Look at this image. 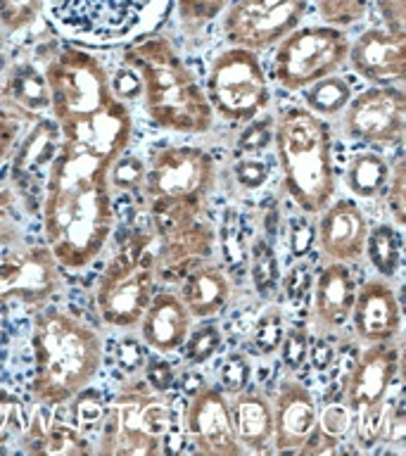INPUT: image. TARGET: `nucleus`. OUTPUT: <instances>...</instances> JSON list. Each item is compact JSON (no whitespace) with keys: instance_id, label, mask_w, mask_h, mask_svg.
<instances>
[{"instance_id":"6e6552de","label":"nucleus","mask_w":406,"mask_h":456,"mask_svg":"<svg viewBox=\"0 0 406 456\" xmlns=\"http://www.w3.org/2000/svg\"><path fill=\"white\" fill-rule=\"evenodd\" d=\"M205 95L214 117L231 124L256 119L269 107L271 86L259 53L228 45L212 57Z\"/></svg>"},{"instance_id":"cd10ccee","label":"nucleus","mask_w":406,"mask_h":456,"mask_svg":"<svg viewBox=\"0 0 406 456\" xmlns=\"http://www.w3.org/2000/svg\"><path fill=\"white\" fill-rule=\"evenodd\" d=\"M302 98H304L306 110L321 117V119L337 117V114L345 112L349 100L354 98V86L349 84V78L330 74V77L321 78L316 84L306 86L302 91Z\"/></svg>"},{"instance_id":"c756f323","label":"nucleus","mask_w":406,"mask_h":456,"mask_svg":"<svg viewBox=\"0 0 406 456\" xmlns=\"http://www.w3.org/2000/svg\"><path fill=\"white\" fill-rule=\"evenodd\" d=\"M370 0H313L323 24L347 28L354 27L369 12Z\"/></svg>"},{"instance_id":"bb28decb","label":"nucleus","mask_w":406,"mask_h":456,"mask_svg":"<svg viewBox=\"0 0 406 456\" xmlns=\"http://www.w3.org/2000/svg\"><path fill=\"white\" fill-rule=\"evenodd\" d=\"M363 255L369 256L370 266L385 281H390L402 269V228L394 224H376L369 226Z\"/></svg>"},{"instance_id":"f704fd0d","label":"nucleus","mask_w":406,"mask_h":456,"mask_svg":"<svg viewBox=\"0 0 406 456\" xmlns=\"http://www.w3.org/2000/svg\"><path fill=\"white\" fill-rule=\"evenodd\" d=\"M219 328L214 326V323H202V326H198V330H191V333H188L183 347L188 349V359H191L192 363H202L207 362V359H212L214 352L219 349Z\"/></svg>"},{"instance_id":"20e7f679","label":"nucleus","mask_w":406,"mask_h":456,"mask_svg":"<svg viewBox=\"0 0 406 456\" xmlns=\"http://www.w3.org/2000/svg\"><path fill=\"white\" fill-rule=\"evenodd\" d=\"M276 157L292 202L319 214L335 195L333 131L306 107H288L273 126Z\"/></svg>"},{"instance_id":"58836bf2","label":"nucleus","mask_w":406,"mask_h":456,"mask_svg":"<svg viewBox=\"0 0 406 456\" xmlns=\"http://www.w3.org/2000/svg\"><path fill=\"white\" fill-rule=\"evenodd\" d=\"M249 378V363L245 362V356L235 354L231 356L226 363H223V369H221V380L226 385L228 390L240 392L245 387Z\"/></svg>"},{"instance_id":"5701e85b","label":"nucleus","mask_w":406,"mask_h":456,"mask_svg":"<svg viewBox=\"0 0 406 456\" xmlns=\"http://www.w3.org/2000/svg\"><path fill=\"white\" fill-rule=\"evenodd\" d=\"M157 238H159V249H155L157 269L171 271L176 276H185V271H191L195 264L205 262L216 245L212 226L202 219H192L188 224L169 228Z\"/></svg>"},{"instance_id":"9d476101","label":"nucleus","mask_w":406,"mask_h":456,"mask_svg":"<svg viewBox=\"0 0 406 456\" xmlns=\"http://www.w3.org/2000/svg\"><path fill=\"white\" fill-rule=\"evenodd\" d=\"M169 426L171 413L162 397L142 390H126L107 409L98 449L102 454L117 456L157 454Z\"/></svg>"},{"instance_id":"0eeeda50","label":"nucleus","mask_w":406,"mask_h":456,"mask_svg":"<svg viewBox=\"0 0 406 456\" xmlns=\"http://www.w3.org/2000/svg\"><path fill=\"white\" fill-rule=\"evenodd\" d=\"M157 252L152 238L145 233L134 235L100 273L95 288V306L102 323L110 328L138 326L142 312L155 295Z\"/></svg>"},{"instance_id":"72a5a7b5","label":"nucleus","mask_w":406,"mask_h":456,"mask_svg":"<svg viewBox=\"0 0 406 456\" xmlns=\"http://www.w3.org/2000/svg\"><path fill=\"white\" fill-rule=\"evenodd\" d=\"M41 452H48V454H62V452L64 454H81V452H88V444L74 428L50 426L43 435Z\"/></svg>"},{"instance_id":"79ce46f5","label":"nucleus","mask_w":406,"mask_h":456,"mask_svg":"<svg viewBox=\"0 0 406 456\" xmlns=\"http://www.w3.org/2000/svg\"><path fill=\"white\" fill-rule=\"evenodd\" d=\"M148 380H150V385H152V390L164 392L171 387V383H174V376H171V369L166 366V363L159 362L155 366V362H152L148 369Z\"/></svg>"},{"instance_id":"aec40b11","label":"nucleus","mask_w":406,"mask_h":456,"mask_svg":"<svg viewBox=\"0 0 406 456\" xmlns=\"http://www.w3.org/2000/svg\"><path fill=\"white\" fill-rule=\"evenodd\" d=\"M273 442L276 452H299L306 437L319 426V406L312 390L292 378L278 385L273 399Z\"/></svg>"},{"instance_id":"c85d7f7f","label":"nucleus","mask_w":406,"mask_h":456,"mask_svg":"<svg viewBox=\"0 0 406 456\" xmlns=\"http://www.w3.org/2000/svg\"><path fill=\"white\" fill-rule=\"evenodd\" d=\"M7 91H10V98L27 112H41L43 107L50 105L45 77L34 67H20L14 71Z\"/></svg>"},{"instance_id":"423d86ee","label":"nucleus","mask_w":406,"mask_h":456,"mask_svg":"<svg viewBox=\"0 0 406 456\" xmlns=\"http://www.w3.org/2000/svg\"><path fill=\"white\" fill-rule=\"evenodd\" d=\"M43 77L60 134L91 121L121 100L114 95L112 78L105 64L81 45H67L60 50L48 62Z\"/></svg>"},{"instance_id":"a211bd4d","label":"nucleus","mask_w":406,"mask_h":456,"mask_svg":"<svg viewBox=\"0 0 406 456\" xmlns=\"http://www.w3.org/2000/svg\"><path fill=\"white\" fill-rule=\"evenodd\" d=\"M319 245L328 262L354 264L363 256L369 219L354 200H335L321 209Z\"/></svg>"},{"instance_id":"2eb2a0df","label":"nucleus","mask_w":406,"mask_h":456,"mask_svg":"<svg viewBox=\"0 0 406 456\" xmlns=\"http://www.w3.org/2000/svg\"><path fill=\"white\" fill-rule=\"evenodd\" d=\"M399 347L394 342H373L349 369L342 387V404L356 413L390 399L399 378Z\"/></svg>"},{"instance_id":"ddd939ff","label":"nucleus","mask_w":406,"mask_h":456,"mask_svg":"<svg viewBox=\"0 0 406 456\" xmlns=\"http://www.w3.org/2000/svg\"><path fill=\"white\" fill-rule=\"evenodd\" d=\"M406 131V95L399 86H369L354 93L342 112V134L349 141L390 148Z\"/></svg>"},{"instance_id":"e433bc0d","label":"nucleus","mask_w":406,"mask_h":456,"mask_svg":"<svg viewBox=\"0 0 406 456\" xmlns=\"http://www.w3.org/2000/svg\"><path fill=\"white\" fill-rule=\"evenodd\" d=\"M352 411L345 404H330L323 413H319V426L326 430L328 435H333L340 440L342 435L352 430Z\"/></svg>"},{"instance_id":"dca6fc26","label":"nucleus","mask_w":406,"mask_h":456,"mask_svg":"<svg viewBox=\"0 0 406 456\" xmlns=\"http://www.w3.org/2000/svg\"><path fill=\"white\" fill-rule=\"evenodd\" d=\"M60 288V266L48 248H31L0 264V302L41 306Z\"/></svg>"},{"instance_id":"f257e3e1","label":"nucleus","mask_w":406,"mask_h":456,"mask_svg":"<svg viewBox=\"0 0 406 456\" xmlns=\"http://www.w3.org/2000/svg\"><path fill=\"white\" fill-rule=\"evenodd\" d=\"M114 159L81 142L60 141L43 192V238L60 269H88L110 240Z\"/></svg>"},{"instance_id":"4c0bfd02","label":"nucleus","mask_w":406,"mask_h":456,"mask_svg":"<svg viewBox=\"0 0 406 456\" xmlns=\"http://www.w3.org/2000/svg\"><path fill=\"white\" fill-rule=\"evenodd\" d=\"M280 340H283L280 316H278L276 312H269L262 321H259V323H256V333H255L256 347L262 349V352H273V349L280 345Z\"/></svg>"},{"instance_id":"1a4fd4ad","label":"nucleus","mask_w":406,"mask_h":456,"mask_svg":"<svg viewBox=\"0 0 406 456\" xmlns=\"http://www.w3.org/2000/svg\"><path fill=\"white\" fill-rule=\"evenodd\" d=\"M349 38L345 28L330 24L292 28L276 43L271 77L285 91H304L306 86L337 74L347 64Z\"/></svg>"},{"instance_id":"7ed1b4c3","label":"nucleus","mask_w":406,"mask_h":456,"mask_svg":"<svg viewBox=\"0 0 406 456\" xmlns=\"http://www.w3.org/2000/svg\"><path fill=\"white\" fill-rule=\"evenodd\" d=\"M34 349V399L43 406L67 404L98 376L105 345L88 323L48 306L36 314L31 330Z\"/></svg>"},{"instance_id":"ea45409f","label":"nucleus","mask_w":406,"mask_h":456,"mask_svg":"<svg viewBox=\"0 0 406 456\" xmlns=\"http://www.w3.org/2000/svg\"><path fill=\"white\" fill-rule=\"evenodd\" d=\"M17 135H20L17 121H14L10 114L0 112V164H3V159L7 157V152L12 150Z\"/></svg>"},{"instance_id":"f8f14e48","label":"nucleus","mask_w":406,"mask_h":456,"mask_svg":"<svg viewBox=\"0 0 406 456\" xmlns=\"http://www.w3.org/2000/svg\"><path fill=\"white\" fill-rule=\"evenodd\" d=\"M304 12L306 0H233L221 28L228 45L262 53L297 28Z\"/></svg>"},{"instance_id":"c9c22d12","label":"nucleus","mask_w":406,"mask_h":456,"mask_svg":"<svg viewBox=\"0 0 406 456\" xmlns=\"http://www.w3.org/2000/svg\"><path fill=\"white\" fill-rule=\"evenodd\" d=\"M380 14L383 28L397 36H406V0H373Z\"/></svg>"},{"instance_id":"4468645a","label":"nucleus","mask_w":406,"mask_h":456,"mask_svg":"<svg viewBox=\"0 0 406 456\" xmlns=\"http://www.w3.org/2000/svg\"><path fill=\"white\" fill-rule=\"evenodd\" d=\"M185 433L192 447L207 456H238L245 454L235 437L231 404L226 395L214 387L202 385L192 392L185 406Z\"/></svg>"},{"instance_id":"f03ea898","label":"nucleus","mask_w":406,"mask_h":456,"mask_svg":"<svg viewBox=\"0 0 406 456\" xmlns=\"http://www.w3.org/2000/svg\"><path fill=\"white\" fill-rule=\"evenodd\" d=\"M124 64L141 81L145 112L155 126L171 134H207L214 112L205 88L166 36H145L124 48Z\"/></svg>"},{"instance_id":"b1692460","label":"nucleus","mask_w":406,"mask_h":456,"mask_svg":"<svg viewBox=\"0 0 406 456\" xmlns=\"http://www.w3.org/2000/svg\"><path fill=\"white\" fill-rule=\"evenodd\" d=\"M231 404L235 437L245 452H266L273 442V406L262 390L235 392Z\"/></svg>"},{"instance_id":"412c9836","label":"nucleus","mask_w":406,"mask_h":456,"mask_svg":"<svg viewBox=\"0 0 406 456\" xmlns=\"http://www.w3.org/2000/svg\"><path fill=\"white\" fill-rule=\"evenodd\" d=\"M356 283L347 264L330 262L313 283V328L316 333L330 335L349 323L354 305Z\"/></svg>"},{"instance_id":"7c9ffc66","label":"nucleus","mask_w":406,"mask_h":456,"mask_svg":"<svg viewBox=\"0 0 406 456\" xmlns=\"http://www.w3.org/2000/svg\"><path fill=\"white\" fill-rule=\"evenodd\" d=\"M178 20L188 31H198L226 12L233 0H174Z\"/></svg>"},{"instance_id":"a19ab883","label":"nucleus","mask_w":406,"mask_h":456,"mask_svg":"<svg viewBox=\"0 0 406 456\" xmlns=\"http://www.w3.org/2000/svg\"><path fill=\"white\" fill-rule=\"evenodd\" d=\"M283 349H285V363L292 366V369H297L306 356V340L299 333H292L285 338Z\"/></svg>"},{"instance_id":"473e14b6","label":"nucleus","mask_w":406,"mask_h":456,"mask_svg":"<svg viewBox=\"0 0 406 456\" xmlns=\"http://www.w3.org/2000/svg\"><path fill=\"white\" fill-rule=\"evenodd\" d=\"M404 171H406V164H404V157L399 155L397 162L390 164V178H387V185H385V202L390 207V214H392V224L397 228L404 226V207H406V200H404Z\"/></svg>"},{"instance_id":"f3484780","label":"nucleus","mask_w":406,"mask_h":456,"mask_svg":"<svg viewBox=\"0 0 406 456\" xmlns=\"http://www.w3.org/2000/svg\"><path fill=\"white\" fill-rule=\"evenodd\" d=\"M347 62L370 86H399L404 78V36L383 27L366 28L349 43Z\"/></svg>"},{"instance_id":"9b49d317","label":"nucleus","mask_w":406,"mask_h":456,"mask_svg":"<svg viewBox=\"0 0 406 456\" xmlns=\"http://www.w3.org/2000/svg\"><path fill=\"white\" fill-rule=\"evenodd\" d=\"M216 183L214 159L199 148L159 150L142 181L148 205H188L205 209Z\"/></svg>"},{"instance_id":"6ab92c4d","label":"nucleus","mask_w":406,"mask_h":456,"mask_svg":"<svg viewBox=\"0 0 406 456\" xmlns=\"http://www.w3.org/2000/svg\"><path fill=\"white\" fill-rule=\"evenodd\" d=\"M349 319L366 345L394 340L402 330V309L392 285L385 278H369L356 285Z\"/></svg>"},{"instance_id":"39448f33","label":"nucleus","mask_w":406,"mask_h":456,"mask_svg":"<svg viewBox=\"0 0 406 456\" xmlns=\"http://www.w3.org/2000/svg\"><path fill=\"white\" fill-rule=\"evenodd\" d=\"M174 0H41L50 27L71 45L119 48L150 36Z\"/></svg>"},{"instance_id":"2f4dec72","label":"nucleus","mask_w":406,"mask_h":456,"mask_svg":"<svg viewBox=\"0 0 406 456\" xmlns=\"http://www.w3.org/2000/svg\"><path fill=\"white\" fill-rule=\"evenodd\" d=\"M145 171L148 167L134 155H119L110 167V188H117V191H138L142 188V181H145Z\"/></svg>"},{"instance_id":"a878e982","label":"nucleus","mask_w":406,"mask_h":456,"mask_svg":"<svg viewBox=\"0 0 406 456\" xmlns=\"http://www.w3.org/2000/svg\"><path fill=\"white\" fill-rule=\"evenodd\" d=\"M390 178V162L380 152L361 150L345 167V188L359 200H376L385 192Z\"/></svg>"},{"instance_id":"4be33fe9","label":"nucleus","mask_w":406,"mask_h":456,"mask_svg":"<svg viewBox=\"0 0 406 456\" xmlns=\"http://www.w3.org/2000/svg\"><path fill=\"white\" fill-rule=\"evenodd\" d=\"M138 326L142 342L150 349H155L157 354H171L185 345V338L192 328V316L178 295L155 292Z\"/></svg>"},{"instance_id":"393cba45","label":"nucleus","mask_w":406,"mask_h":456,"mask_svg":"<svg viewBox=\"0 0 406 456\" xmlns=\"http://www.w3.org/2000/svg\"><path fill=\"white\" fill-rule=\"evenodd\" d=\"M185 309L191 312L192 319L207 321L214 319L216 314L226 309L231 297V283L226 273L216 264L205 262L195 264L191 271H185L183 288L181 295Z\"/></svg>"}]
</instances>
